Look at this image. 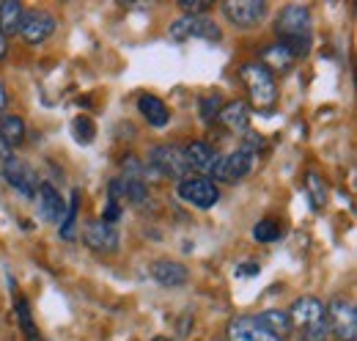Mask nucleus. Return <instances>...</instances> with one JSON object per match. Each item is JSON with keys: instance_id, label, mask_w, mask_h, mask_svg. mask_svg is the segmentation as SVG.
I'll return each mask as SVG.
<instances>
[{"instance_id": "f704fd0d", "label": "nucleus", "mask_w": 357, "mask_h": 341, "mask_svg": "<svg viewBox=\"0 0 357 341\" xmlns=\"http://www.w3.org/2000/svg\"><path fill=\"white\" fill-rule=\"evenodd\" d=\"M6 105H8V96H6V88H3V83H0V113L6 110Z\"/></svg>"}, {"instance_id": "aec40b11", "label": "nucleus", "mask_w": 357, "mask_h": 341, "mask_svg": "<svg viewBox=\"0 0 357 341\" xmlns=\"http://www.w3.org/2000/svg\"><path fill=\"white\" fill-rule=\"evenodd\" d=\"M256 322L261 328H267L269 333H275L278 339H283V336H289L294 331V325H291V319H289L286 311H264V314L256 317Z\"/></svg>"}, {"instance_id": "dca6fc26", "label": "nucleus", "mask_w": 357, "mask_h": 341, "mask_svg": "<svg viewBox=\"0 0 357 341\" xmlns=\"http://www.w3.org/2000/svg\"><path fill=\"white\" fill-rule=\"evenodd\" d=\"M218 119L231 132H248V127H250V108L242 99H234V102H228V105L220 108Z\"/></svg>"}, {"instance_id": "4468645a", "label": "nucleus", "mask_w": 357, "mask_h": 341, "mask_svg": "<svg viewBox=\"0 0 357 341\" xmlns=\"http://www.w3.org/2000/svg\"><path fill=\"white\" fill-rule=\"evenodd\" d=\"M184 157H187V166L195 173H204V179H209V173L218 163V152L206 143V140H192L190 146H184Z\"/></svg>"}, {"instance_id": "6ab92c4d", "label": "nucleus", "mask_w": 357, "mask_h": 341, "mask_svg": "<svg viewBox=\"0 0 357 341\" xmlns=\"http://www.w3.org/2000/svg\"><path fill=\"white\" fill-rule=\"evenodd\" d=\"M22 20H25V8H22V3H17V0H6V3H0V34H3V36H14V34H20Z\"/></svg>"}, {"instance_id": "20e7f679", "label": "nucleus", "mask_w": 357, "mask_h": 341, "mask_svg": "<svg viewBox=\"0 0 357 341\" xmlns=\"http://www.w3.org/2000/svg\"><path fill=\"white\" fill-rule=\"evenodd\" d=\"M327 325L330 333L338 341H355L357 339V311L349 300L335 298L327 305Z\"/></svg>"}, {"instance_id": "7ed1b4c3", "label": "nucleus", "mask_w": 357, "mask_h": 341, "mask_svg": "<svg viewBox=\"0 0 357 341\" xmlns=\"http://www.w3.org/2000/svg\"><path fill=\"white\" fill-rule=\"evenodd\" d=\"M168 34H171V39L178 44L190 42V39H206V42H220V39H223L218 22H212L209 17H190V14L178 17L176 22L171 25Z\"/></svg>"}, {"instance_id": "bb28decb", "label": "nucleus", "mask_w": 357, "mask_h": 341, "mask_svg": "<svg viewBox=\"0 0 357 341\" xmlns=\"http://www.w3.org/2000/svg\"><path fill=\"white\" fill-rule=\"evenodd\" d=\"M278 237H280V226L272 217H264L253 226V240H259V242H275Z\"/></svg>"}, {"instance_id": "c85d7f7f", "label": "nucleus", "mask_w": 357, "mask_h": 341, "mask_svg": "<svg viewBox=\"0 0 357 341\" xmlns=\"http://www.w3.org/2000/svg\"><path fill=\"white\" fill-rule=\"evenodd\" d=\"M17 314H20V322H22V331H25L28 341H39L36 331H33V322H31V311H28V303H25L22 298L17 300Z\"/></svg>"}, {"instance_id": "f8f14e48", "label": "nucleus", "mask_w": 357, "mask_h": 341, "mask_svg": "<svg viewBox=\"0 0 357 341\" xmlns=\"http://www.w3.org/2000/svg\"><path fill=\"white\" fill-rule=\"evenodd\" d=\"M228 341H283L256 322V317H236L228 322Z\"/></svg>"}, {"instance_id": "1a4fd4ad", "label": "nucleus", "mask_w": 357, "mask_h": 341, "mask_svg": "<svg viewBox=\"0 0 357 341\" xmlns=\"http://www.w3.org/2000/svg\"><path fill=\"white\" fill-rule=\"evenodd\" d=\"M275 31L280 34V39H294V36H311V11L308 6L291 3L280 11Z\"/></svg>"}, {"instance_id": "393cba45", "label": "nucleus", "mask_w": 357, "mask_h": 341, "mask_svg": "<svg viewBox=\"0 0 357 341\" xmlns=\"http://www.w3.org/2000/svg\"><path fill=\"white\" fill-rule=\"evenodd\" d=\"M77 212H80V190H75V193H72L69 210L63 212V220H61V234H63V240H72V237H75V226H77Z\"/></svg>"}, {"instance_id": "0eeeda50", "label": "nucleus", "mask_w": 357, "mask_h": 341, "mask_svg": "<svg viewBox=\"0 0 357 341\" xmlns=\"http://www.w3.org/2000/svg\"><path fill=\"white\" fill-rule=\"evenodd\" d=\"M267 3L264 0H225L223 14L231 25L236 28H256L267 17Z\"/></svg>"}, {"instance_id": "473e14b6", "label": "nucleus", "mask_w": 357, "mask_h": 341, "mask_svg": "<svg viewBox=\"0 0 357 341\" xmlns=\"http://www.w3.org/2000/svg\"><path fill=\"white\" fill-rule=\"evenodd\" d=\"M236 275H239V278H242V275H259V264H256V261L239 264V267H236Z\"/></svg>"}, {"instance_id": "9b49d317", "label": "nucleus", "mask_w": 357, "mask_h": 341, "mask_svg": "<svg viewBox=\"0 0 357 341\" xmlns=\"http://www.w3.org/2000/svg\"><path fill=\"white\" fill-rule=\"evenodd\" d=\"M286 314H289V319H291L294 328H303L305 331V328H311L316 322H324L327 319V305L319 298H300L291 303V308Z\"/></svg>"}, {"instance_id": "423d86ee", "label": "nucleus", "mask_w": 357, "mask_h": 341, "mask_svg": "<svg viewBox=\"0 0 357 341\" xmlns=\"http://www.w3.org/2000/svg\"><path fill=\"white\" fill-rule=\"evenodd\" d=\"M253 168H256V157L239 149V152H231V154H220L218 163H215V168H212V173H209V179L234 184V182L245 179Z\"/></svg>"}, {"instance_id": "412c9836", "label": "nucleus", "mask_w": 357, "mask_h": 341, "mask_svg": "<svg viewBox=\"0 0 357 341\" xmlns=\"http://www.w3.org/2000/svg\"><path fill=\"white\" fill-rule=\"evenodd\" d=\"M291 64H294V58L286 52V47H283V44H272V47H267V50H264V64H261V66H264L267 72H269V69L286 72Z\"/></svg>"}, {"instance_id": "c756f323", "label": "nucleus", "mask_w": 357, "mask_h": 341, "mask_svg": "<svg viewBox=\"0 0 357 341\" xmlns=\"http://www.w3.org/2000/svg\"><path fill=\"white\" fill-rule=\"evenodd\" d=\"M75 138L80 143H91L93 140V124H91V119H86V116L75 119Z\"/></svg>"}, {"instance_id": "cd10ccee", "label": "nucleus", "mask_w": 357, "mask_h": 341, "mask_svg": "<svg viewBox=\"0 0 357 341\" xmlns=\"http://www.w3.org/2000/svg\"><path fill=\"white\" fill-rule=\"evenodd\" d=\"M278 44L286 47V52L297 61V58H305L311 52V36H294V39H280Z\"/></svg>"}, {"instance_id": "c9c22d12", "label": "nucleus", "mask_w": 357, "mask_h": 341, "mask_svg": "<svg viewBox=\"0 0 357 341\" xmlns=\"http://www.w3.org/2000/svg\"><path fill=\"white\" fill-rule=\"evenodd\" d=\"M6 50H8V44H6V36L0 34V61H3V55H6Z\"/></svg>"}, {"instance_id": "a211bd4d", "label": "nucleus", "mask_w": 357, "mask_h": 341, "mask_svg": "<svg viewBox=\"0 0 357 341\" xmlns=\"http://www.w3.org/2000/svg\"><path fill=\"white\" fill-rule=\"evenodd\" d=\"M137 110L143 113V119H146L151 127H165V124L171 122V110H168V105H165L160 96H151V94L140 96Z\"/></svg>"}, {"instance_id": "f257e3e1", "label": "nucleus", "mask_w": 357, "mask_h": 341, "mask_svg": "<svg viewBox=\"0 0 357 341\" xmlns=\"http://www.w3.org/2000/svg\"><path fill=\"white\" fill-rule=\"evenodd\" d=\"M242 83L248 85V94H250V102L256 108H272L275 99H278V85L272 72H267L261 64H245L242 66Z\"/></svg>"}, {"instance_id": "ddd939ff", "label": "nucleus", "mask_w": 357, "mask_h": 341, "mask_svg": "<svg viewBox=\"0 0 357 341\" xmlns=\"http://www.w3.org/2000/svg\"><path fill=\"white\" fill-rule=\"evenodd\" d=\"M52 31H55V20H52V14H45V11H33V14H25V20H22V28H20L22 39H25L28 44L47 42V39L52 36Z\"/></svg>"}, {"instance_id": "9d476101", "label": "nucleus", "mask_w": 357, "mask_h": 341, "mask_svg": "<svg viewBox=\"0 0 357 341\" xmlns=\"http://www.w3.org/2000/svg\"><path fill=\"white\" fill-rule=\"evenodd\" d=\"M119 240L121 237H119L116 226H110L105 220H93L83 231V242L89 245L93 254H113V251H119Z\"/></svg>"}, {"instance_id": "f03ea898", "label": "nucleus", "mask_w": 357, "mask_h": 341, "mask_svg": "<svg viewBox=\"0 0 357 341\" xmlns=\"http://www.w3.org/2000/svg\"><path fill=\"white\" fill-rule=\"evenodd\" d=\"M149 166L157 176H168V179H187L190 176V166H187V157H184V146L176 143H162V146H154L151 154H149Z\"/></svg>"}, {"instance_id": "e433bc0d", "label": "nucleus", "mask_w": 357, "mask_h": 341, "mask_svg": "<svg viewBox=\"0 0 357 341\" xmlns=\"http://www.w3.org/2000/svg\"><path fill=\"white\" fill-rule=\"evenodd\" d=\"M154 341H165V339H154Z\"/></svg>"}, {"instance_id": "2f4dec72", "label": "nucleus", "mask_w": 357, "mask_h": 341, "mask_svg": "<svg viewBox=\"0 0 357 341\" xmlns=\"http://www.w3.org/2000/svg\"><path fill=\"white\" fill-rule=\"evenodd\" d=\"M119 217H121V204H107V210H105V215H102V220L113 226Z\"/></svg>"}, {"instance_id": "5701e85b", "label": "nucleus", "mask_w": 357, "mask_h": 341, "mask_svg": "<svg viewBox=\"0 0 357 341\" xmlns=\"http://www.w3.org/2000/svg\"><path fill=\"white\" fill-rule=\"evenodd\" d=\"M305 190H308V198H311V207L313 210H321L327 204V184L319 173H308L305 176Z\"/></svg>"}, {"instance_id": "72a5a7b5", "label": "nucleus", "mask_w": 357, "mask_h": 341, "mask_svg": "<svg viewBox=\"0 0 357 341\" xmlns=\"http://www.w3.org/2000/svg\"><path fill=\"white\" fill-rule=\"evenodd\" d=\"M8 157H11V146H8V143L3 140V135H0V163H6Z\"/></svg>"}, {"instance_id": "b1692460", "label": "nucleus", "mask_w": 357, "mask_h": 341, "mask_svg": "<svg viewBox=\"0 0 357 341\" xmlns=\"http://www.w3.org/2000/svg\"><path fill=\"white\" fill-rule=\"evenodd\" d=\"M121 187H124V198L132 207H143L149 201V184L143 179H121Z\"/></svg>"}, {"instance_id": "f3484780", "label": "nucleus", "mask_w": 357, "mask_h": 341, "mask_svg": "<svg viewBox=\"0 0 357 341\" xmlns=\"http://www.w3.org/2000/svg\"><path fill=\"white\" fill-rule=\"evenodd\" d=\"M39 212L45 217L47 223H58L61 226V220H63V198H61V193L52 187V184H39Z\"/></svg>"}, {"instance_id": "39448f33", "label": "nucleus", "mask_w": 357, "mask_h": 341, "mask_svg": "<svg viewBox=\"0 0 357 341\" xmlns=\"http://www.w3.org/2000/svg\"><path fill=\"white\" fill-rule=\"evenodd\" d=\"M178 196L181 201L198 207V210H212L218 201H220V190L212 179H204V176H187L178 182Z\"/></svg>"}, {"instance_id": "6e6552de", "label": "nucleus", "mask_w": 357, "mask_h": 341, "mask_svg": "<svg viewBox=\"0 0 357 341\" xmlns=\"http://www.w3.org/2000/svg\"><path fill=\"white\" fill-rule=\"evenodd\" d=\"M3 176H6V182H8L20 196L36 198V193H39V176H36V170L31 168L25 160H20V157L11 154V157L3 163Z\"/></svg>"}, {"instance_id": "7c9ffc66", "label": "nucleus", "mask_w": 357, "mask_h": 341, "mask_svg": "<svg viewBox=\"0 0 357 341\" xmlns=\"http://www.w3.org/2000/svg\"><path fill=\"white\" fill-rule=\"evenodd\" d=\"M178 8L190 17H206V11H212V3H198V0H181Z\"/></svg>"}, {"instance_id": "4be33fe9", "label": "nucleus", "mask_w": 357, "mask_h": 341, "mask_svg": "<svg viewBox=\"0 0 357 341\" xmlns=\"http://www.w3.org/2000/svg\"><path fill=\"white\" fill-rule=\"evenodd\" d=\"M0 135L8 146H20L25 140V122L20 116H3L0 122Z\"/></svg>"}, {"instance_id": "a878e982", "label": "nucleus", "mask_w": 357, "mask_h": 341, "mask_svg": "<svg viewBox=\"0 0 357 341\" xmlns=\"http://www.w3.org/2000/svg\"><path fill=\"white\" fill-rule=\"evenodd\" d=\"M198 108H201V119H204L206 124H212V122L218 119L220 108H223V96H220L218 91L204 94V96H201V102H198Z\"/></svg>"}, {"instance_id": "2eb2a0df", "label": "nucleus", "mask_w": 357, "mask_h": 341, "mask_svg": "<svg viewBox=\"0 0 357 341\" xmlns=\"http://www.w3.org/2000/svg\"><path fill=\"white\" fill-rule=\"evenodd\" d=\"M151 278H154L157 284H162V286H181V284H187L190 273H187V267L178 264V261L157 259V261L151 264Z\"/></svg>"}]
</instances>
